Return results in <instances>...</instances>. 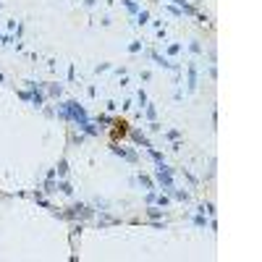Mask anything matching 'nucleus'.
Returning a JSON list of instances; mask_svg holds the SVG:
<instances>
[{
	"mask_svg": "<svg viewBox=\"0 0 262 262\" xmlns=\"http://www.w3.org/2000/svg\"><path fill=\"white\" fill-rule=\"evenodd\" d=\"M123 134H126V121H118L116 123V131H113V139L116 137H123Z\"/></svg>",
	"mask_w": 262,
	"mask_h": 262,
	"instance_id": "obj_1",
	"label": "nucleus"
}]
</instances>
